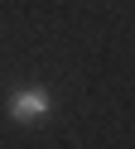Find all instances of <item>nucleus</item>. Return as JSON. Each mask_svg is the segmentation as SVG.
Instances as JSON below:
<instances>
[{"mask_svg":"<svg viewBox=\"0 0 135 149\" xmlns=\"http://www.w3.org/2000/svg\"><path fill=\"white\" fill-rule=\"evenodd\" d=\"M53 111V96H48V87H15L5 101V116L15 120V125H39V120Z\"/></svg>","mask_w":135,"mask_h":149,"instance_id":"nucleus-1","label":"nucleus"}]
</instances>
